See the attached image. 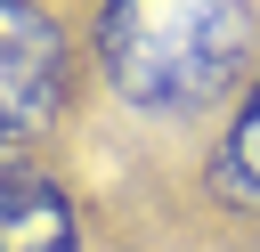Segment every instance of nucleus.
Here are the masks:
<instances>
[{
	"mask_svg": "<svg viewBox=\"0 0 260 252\" xmlns=\"http://www.w3.org/2000/svg\"><path fill=\"white\" fill-rule=\"evenodd\" d=\"M98 57H106V81L130 106L195 114L244 73L252 8L244 0H106Z\"/></svg>",
	"mask_w": 260,
	"mask_h": 252,
	"instance_id": "obj_1",
	"label": "nucleus"
},
{
	"mask_svg": "<svg viewBox=\"0 0 260 252\" xmlns=\"http://www.w3.org/2000/svg\"><path fill=\"white\" fill-rule=\"evenodd\" d=\"M65 106V41L32 0H0V138H32Z\"/></svg>",
	"mask_w": 260,
	"mask_h": 252,
	"instance_id": "obj_2",
	"label": "nucleus"
},
{
	"mask_svg": "<svg viewBox=\"0 0 260 252\" xmlns=\"http://www.w3.org/2000/svg\"><path fill=\"white\" fill-rule=\"evenodd\" d=\"M0 252H73V203L57 179L0 171Z\"/></svg>",
	"mask_w": 260,
	"mask_h": 252,
	"instance_id": "obj_3",
	"label": "nucleus"
},
{
	"mask_svg": "<svg viewBox=\"0 0 260 252\" xmlns=\"http://www.w3.org/2000/svg\"><path fill=\"white\" fill-rule=\"evenodd\" d=\"M211 187H219L228 203H252V211H260V81H252L244 114L228 122V138H219V154H211Z\"/></svg>",
	"mask_w": 260,
	"mask_h": 252,
	"instance_id": "obj_4",
	"label": "nucleus"
}]
</instances>
